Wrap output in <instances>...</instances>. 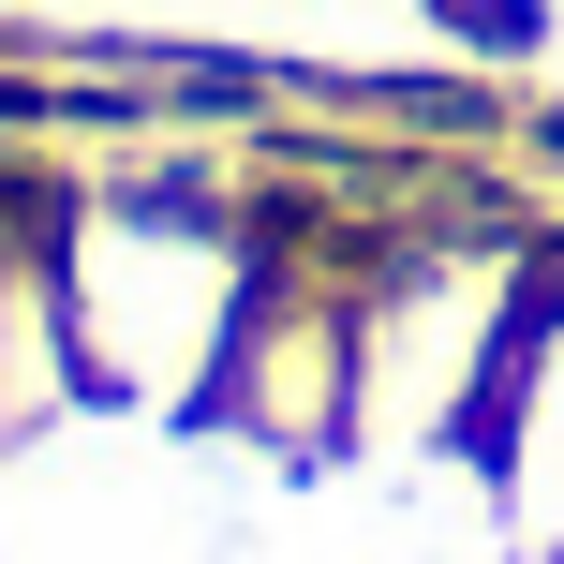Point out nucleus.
<instances>
[{
    "label": "nucleus",
    "instance_id": "f257e3e1",
    "mask_svg": "<svg viewBox=\"0 0 564 564\" xmlns=\"http://www.w3.org/2000/svg\"><path fill=\"white\" fill-rule=\"evenodd\" d=\"M149 134H119V164H59V282H75L89 416L194 446L238 297H253V149H149Z\"/></svg>",
    "mask_w": 564,
    "mask_h": 564
},
{
    "label": "nucleus",
    "instance_id": "f03ea898",
    "mask_svg": "<svg viewBox=\"0 0 564 564\" xmlns=\"http://www.w3.org/2000/svg\"><path fill=\"white\" fill-rule=\"evenodd\" d=\"M535 312V224H446L401 208L357 282V460H476V416L506 387V341Z\"/></svg>",
    "mask_w": 564,
    "mask_h": 564
},
{
    "label": "nucleus",
    "instance_id": "7ed1b4c3",
    "mask_svg": "<svg viewBox=\"0 0 564 564\" xmlns=\"http://www.w3.org/2000/svg\"><path fill=\"white\" fill-rule=\"evenodd\" d=\"M476 490L506 564H564V238H535V312H520L506 387L476 416Z\"/></svg>",
    "mask_w": 564,
    "mask_h": 564
},
{
    "label": "nucleus",
    "instance_id": "20e7f679",
    "mask_svg": "<svg viewBox=\"0 0 564 564\" xmlns=\"http://www.w3.org/2000/svg\"><path fill=\"white\" fill-rule=\"evenodd\" d=\"M520 15H564V0H520Z\"/></svg>",
    "mask_w": 564,
    "mask_h": 564
}]
</instances>
